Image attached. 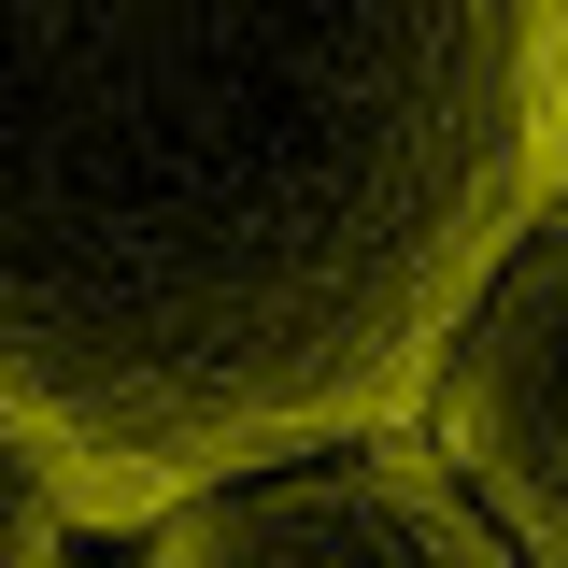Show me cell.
I'll return each instance as SVG.
<instances>
[{"instance_id": "obj_1", "label": "cell", "mask_w": 568, "mask_h": 568, "mask_svg": "<svg viewBox=\"0 0 568 568\" xmlns=\"http://www.w3.org/2000/svg\"><path fill=\"white\" fill-rule=\"evenodd\" d=\"M568 185V0H0V469L142 540L398 440Z\"/></svg>"}, {"instance_id": "obj_2", "label": "cell", "mask_w": 568, "mask_h": 568, "mask_svg": "<svg viewBox=\"0 0 568 568\" xmlns=\"http://www.w3.org/2000/svg\"><path fill=\"white\" fill-rule=\"evenodd\" d=\"M440 426V484L484 511L511 568H568V200H540L511 227V256L484 271V298L455 313V342L426 369Z\"/></svg>"}, {"instance_id": "obj_3", "label": "cell", "mask_w": 568, "mask_h": 568, "mask_svg": "<svg viewBox=\"0 0 568 568\" xmlns=\"http://www.w3.org/2000/svg\"><path fill=\"white\" fill-rule=\"evenodd\" d=\"M142 540H156V568H511V540L413 440H342V455L242 469Z\"/></svg>"}, {"instance_id": "obj_4", "label": "cell", "mask_w": 568, "mask_h": 568, "mask_svg": "<svg viewBox=\"0 0 568 568\" xmlns=\"http://www.w3.org/2000/svg\"><path fill=\"white\" fill-rule=\"evenodd\" d=\"M0 568H58V555H29V540H14V555H0Z\"/></svg>"}, {"instance_id": "obj_5", "label": "cell", "mask_w": 568, "mask_h": 568, "mask_svg": "<svg viewBox=\"0 0 568 568\" xmlns=\"http://www.w3.org/2000/svg\"><path fill=\"white\" fill-rule=\"evenodd\" d=\"M555 200H568V185H555Z\"/></svg>"}]
</instances>
